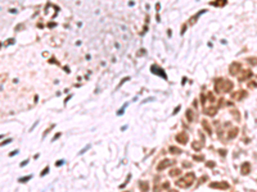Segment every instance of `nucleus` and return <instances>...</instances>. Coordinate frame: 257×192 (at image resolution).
Here are the masks:
<instances>
[{
    "mask_svg": "<svg viewBox=\"0 0 257 192\" xmlns=\"http://www.w3.org/2000/svg\"><path fill=\"white\" fill-rule=\"evenodd\" d=\"M186 117H188V119L190 120V122H192L193 119H194V118H193V113H192L190 110H188V111H186Z\"/></svg>",
    "mask_w": 257,
    "mask_h": 192,
    "instance_id": "nucleus-15",
    "label": "nucleus"
},
{
    "mask_svg": "<svg viewBox=\"0 0 257 192\" xmlns=\"http://www.w3.org/2000/svg\"><path fill=\"white\" fill-rule=\"evenodd\" d=\"M251 165H249V163H244L242 165V169H240V172H242V174L243 176H247V174L249 173V170H251Z\"/></svg>",
    "mask_w": 257,
    "mask_h": 192,
    "instance_id": "nucleus-6",
    "label": "nucleus"
},
{
    "mask_svg": "<svg viewBox=\"0 0 257 192\" xmlns=\"http://www.w3.org/2000/svg\"><path fill=\"white\" fill-rule=\"evenodd\" d=\"M140 186L143 187V188H142V191H143V192L148 191V187H149V186H148V183H147V182H140Z\"/></svg>",
    "mask_w": 257,
    "mask_h": 192,
    "instance_id": "nucleus-11",
    "label": "nucleus"
},
{
    "mask_svg": "<svg viewBox=\"0 0 257 192\" xmlns=\"http://www.w3.org/2000/svg\"><path fill=\"white\" fill-rule=\"evenodd\" d=\"M211 188H217V190H228L229 188V183L228 182H212L210 183Z\"/></svg>",
    "mask_w": 257,
    "mask_h": 192,
    "instance_id": "nucleus-2",
    "label": "nucleus"
},
{
    "mask_svg": "<svg viewBox=\"0 0 257 192\" xmlns=\"http://www.w3.org/2000/svg\"><path fill=\"white\" fill-rule=\"evenodd\" d=\"M216 111H217V109H216V108H212V109H206V114H208V115H215V114H216Z\"/></svg>",
    "mask_w": 257,
    "mask_h": 192,
    "instance_id": "nucleus-9",
    "label": "nucleus"
},
{
    "mask_svg": "<svg viewBox=\"0 0 257 192\" xmlns=\"http://www.w3.org/2000/svg\"><path fill=\"white\" fill-rule=\"evenodd\" d=\"M168 151H170L171 154H180V153H181V150H180V149H176L175 146H170Z\"/></svg>",
    "mask_w": 257,
    "mask_h": 192,
    "instance_id": "nucleus-8",
    "label": "nucleus"
},
{
    "mask_svg": "<svg viewBox=\"0 0 257 192\" xmlns=\"http://www.w3.org/2000/svg\"><path fill=\"white\" fill-rule=\"evenodd\" d=\"M89 147H90V145H88L86 147H85V149H82V150H81V151H80V154H84V153H85V151H86V150H89Z\"/></svg>",
    "mask_w": 257,
    "mask_h": 192,
    "instance_id": "nucleus-18",
    "label": "nucleus"
},
{
    "mask_svg": "<svg viewBox=\"0 0 257 192\" xmlns=\"http://www.w3.org/2000/svg\"><path fill=\"white\" fill-rule=\"evenodd\" d=\"M176 141L177 142H180L181 145H184V144H186L188 142V135L185 132H181V133H179V135L176 136Z\"/></svg>",
    "mask_w": 257,
    "mask_h": 192,
    "instance_id": "nucleus-4",
    "label": "nucleus"
},
{
    "mask_svg": "<svg viewBox=\"0 0 257 192\" xmlns=\"http://www.w3.org/2000/svg\"><path fill=\"white\" fill-rule=\"evenodd\" d=\"M18 154V150H16V151H12L10 154H9V156H13V155H17Z\"/></svg>",
    "mask_w": 257,
    "mask_h": 192,
    "instance_id": "nucleus-21",
    "label": "nucleus"
},
{
    "mask_svg": "<svg viewBox=\"0 0 257 192\" xmlns=\"http://www.w3.org/2000/svg\"><path fill=\"white\" fill-rule=\"evenodd\" d=\"M194 179H195L194 174H193V173H188L184 178H181V179H179L176 182V184L180 187V188H186V187H189L193 182H194Z\"/></svg>",
    "mask_w": 257,
    "mask_h": 192,
    "instance_id": "nucleus-1",
    "label": "nucleus"
},
{
    "mask_svg": "<svg viewBox=\"0 0 257 192\" xmlns=\"http://www.w3.org/2000/svg\"><path fill=\"white\" fill-rule=\"evenodd\" d=\"M27 163H28V160H25V161H22V163H21V167H25Z\"/></svg>",
    "mask_w": 257,
    "mask_h": 192,
    "instance_id": "nucleus-22",
    "label": "nucleus"
},
{
    "mask_svg": "<svg viewBox=\"0 0 257 192\" xmlns=\"http://www.w3.org/2000/svg\"><path fill=\"white\" fill-rule=\"evenodd\" d=\"M59 136H61V133H57V135H55V136H54V138H53V141H54V140H55V138H58V137H59Z\"/></svg>",
    "mask_w": 257,
    "mask_h": 192,
    "instance_id": "nucleus-25",
    "label": "nucleus"
},
{
    "mask_svg": "<svg viewBox=\"0 0 257 192\" xmlns=\"http://www.w3.org/2000/svg\"><path fill=\"white\" fill-rule=\"evenodd\" d=\"M171 164H172V161H171L170 159H163L161 163H158V165H157V169H158V170H163V169H166L167 167H170Z\"/></svg>",
    "mask_w": 257,
    "mask_h": 192,
    "instance_id": "nucleus-3",
    "label": "nucleus"
},
{
    "mask_svg": "<svg viewBox=\"0 0 257 192\" xmlns=\"http://www.w3.org/2000/svg\"><path fill=\"white\" fill-rule=\"evenodd\" d=\"M63 164V160H61V161H57L55 163V165H58V167H59V165H62Z\"/></svg>",
    "mask_w": 257,
    "mask_h": 192,
    "instance_id": "nucleus-23",
    "label": "nucleus"
},
{
    "mask_svg": "<svg viewBox=\"0 0 257 192\" xmlns=\"http://www.w3.org/2000/svg\"><path fill=\"white\" fill-rule=\"evenodd\" d=\"M207 167H215V163L213 161H208L207 163Z\"/></svg>",
    "mask_w": 257,
    "mask_h": 192,
    "instance_id": "nucleus-20",
    "label": "nucleus"
},
{
    "mask_svg": "<svg viewBox=\"0 0 257 192\" xmlns=\"http://www.w3.org/2000/svg\"><path fill=\"white\" fill-rule=\"evenodd\" d=\"M193 149H194V150H201L202 149V145L199 144V142H193Z\"/></svg>",
    "mask_w": 257,
    "mask_h": 192,
    "instance_id": "nucleus-12",
    "label": "nucleus"
},
{
    "mask_svg": "<svg viewBox=\"0 0 257 192\" xmlns=\"http://www.w3.org/2000/svg\"><path fill=\"white\" fill-rule=\"evenodd\" d=\"M30 178H31V176H27V177H25V178H21L19 182H27V181L30 179Z\"/></svg>",
    "mask_w": 257,
    "mask_h": 192,
    "instance_id": "nucleus-17",
    "label": "nucleus"
},
{
    "mask_svg": "<svg viewBox=\"0 0 257 192\" xmlns=\"http://www.w3.org/2000/svg\"><path fill=\"white\" fill-rule=\"evenodd\" d=\"M194 159L197 160V161H199V160L202 161V160H203V156H194Z\"/></svg>",
    "mask_w": 257,
    "mask_h": 192,
    "instance_id": "nucleus-19",
    "label": "nucleus"
},
{
    "mask_svg": "<svg viewBox=\"0 0 257 192\" xmlns=\"http://www.w3.org/2000/svg\"><path fill=\"white\" fill-rule=\"evenodd\" d=\"M177 174H180V169H174V170L170 172V176H172V177L177 176Z\"/></svg>",
    "mask_w": 257,
    "mask_h": 192,
    "instance_id": "nucleus-13",
    "label": "nucleus"
},
{
    "mask_svg": "<svg viewBox=\"0 0 257 192\" xmlns=\"http://www.w3.org/2000/svg\"><path fill=\"white\" fill-rule=\"evenodd\" d=\"M151 70H152V73H157V74H161V77H162V78H165V79L167 78V77H166V73H165V72H163V70H162V69L157 68L156 65H153Z\"/></svg>",
    "mask_w": 257,
    "mask_h": 192,
    "instance_id": "nucleus-5",
    "label": "nucleus"
},
{
    "mask_svg": "<svg viewBox=\"0 0 257 192\" xmlns=\"http://www.w3.org/2000/svg\"><path fill=\"white\" fill-rule=\"evenodd\" d=\"M203 126H204V128H206V131L211 135V133H212V131H211V128L208 127V124H207V120H203Z\"/></svg>",
    "mask_w": 257,
    "mask_h": 192,
    "instance_id": "nucleus-14",
    "label": "nucleus"
},
{
    "mask_svg": "<svg viewBox=\"0 0 257 192\" xmlns=\"http://www.w3.org/2000/svg\"><path fill=\"white\" fill-rule=\"evenodd\" d=\"M237 133H238V128H233V132L231 131L229 132V138H234L237 136Z\"/></svg>",
    "mask_w": 257,
    "mask_h": 192,
    "instance_id": "nucleus-10",
    "label": "nucleus"
},
{
    "mask_svg": "<svg viewBox=\"0 0 257 192\" xmlns=\"http://www.w3.org/2000/svg\"><path fill=\"white\" fill-rule=\"evenodd\" d=\"M239 69H240V65L238 64V63H234V64L230 65V73L231 74H237Z\"/></svg>",
    "mask_w": 257,
    "mask_h": 192,
    "instance_id": "nucleus-7",
    "label": "nucleus"
},
{
    "mask_svg": "<svg viewBox=\"0 0 257 192\" xmlns=\"http://www.w3.org/2000/svg\"><path fill=\"white\" fill-rule=\"evenodd\" d=\"M179 110H180V106H177V108H176V109H175V110H174V114H176V113H177V111H179Z\"/></svg>",
    "mask_w": 257,
    "mask_h": 192,
    "instance_id": "nucleus-24",
    "label": "nucleus"
},
{
    "mask_svg": "<svg viewBox=\"0 0 257 192\" xmlns=\"http://www.w3.org/2000/svg\"><path fill=\"white\" fill-rule=\"evenodd\" d=\"M48 173H49V168L46 167V168H45V169H44V170L41 172V177H44V176H45V174H48Z\"/></svg>",
    "mask_w": 257,
    "mask_h": 192,
    "instance_id": "nucleus-16",
    "label": "nucleus"
}]
</instances>
